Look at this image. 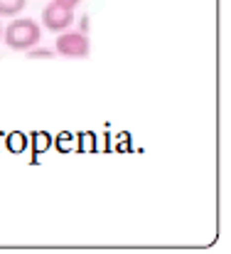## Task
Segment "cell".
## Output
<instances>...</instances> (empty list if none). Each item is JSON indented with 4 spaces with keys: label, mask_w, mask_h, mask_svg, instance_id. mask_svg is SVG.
Returning a JSON list of instances; mask_svg holds the SVG:
<instances>
[{
    "label": "cell",
    "mask_w": 231,
    "mask_h": 254,
    "mask_svg": "<svg viewBox=\"0 0 231 254\" xmlns=\"http://www.w3.org/2000/svg\"><path fill=\"white\" fill-rule=\"evenodd\" d=\"M2 40L15 52H27L42 42V25L32 17H12L7 27L2 30Z\"/></svg>",
    "instance_id": "6da1fadb"
},
{
    "label": "cell",
    "mask_w": 231,
    "mask_h": 254,
    "mask_svg": "<svg viewBox=\"0 0 231 254\" xmlns=\"http://www.w3.org/2000/svg\"><path fill=\"white\" fill-rule=\"evenodd\" d=\"M91 52V42L86 37V32H79V30H64L57 35V42H54V55H62L67 60H84L89 57Z\"/></svg>",
    "instance_id": "7a4b0ae2"
},
{
    "label": "cell",
    "mask_w": 231,
    "mask_h": 254,
    "mask_svg": "<svg viewBox=\"0 0 231 254\" xmlns=\"http://www.w3.org/2000/svg\"><path fill=\"white\" fill-rule=\"evenodd\" d=\"M77 22V15H74V10L72 7H64V5H59V2H49V5H45V10H42V25L49 30V32H64V30H69L72 25Z\"/></svg>",
    "instance_id": "3957f363"
},
{
    "label": "cell",
    "mask_w": 231,
    "mask_h": 254,
    "mask_svg": "<svg viewBox=\"0 0 231 254\" xmlns=\"http://www.w3.org/2000/svg\"><path fill=\"white\" fill-rule=\"evenodd\" d=\"M25 5L27 0H0V17H17Z\"/></svg>",
    "instance_id": "277c9868"
},
{
    "label": "cell",
    "mask_w": 231,
    "mask_h": 254,
    "mask_svg": "<svg viewBox=\"0 0 231 254\" xmlns=\"http://www.w3.org/2000/svg\"><path fill=\"white\" fill-rule=\"evenodd\" d=\"M27 55L32 57V60H49V57H54V50H47V47H32V50H27Z\"/></svg>",
    "instance_id": "5b68a950"
},
{
    "label": "cell",
    "mask_w": 231,
    "mask_h": 254,
    "mask_svg": "<svg viewBox=\"0 0 231 254\" xmlns=\"http://www.w3.org/2000/svg\"><path fill=\"white\" fill-rule=\"evenodd\" d=\"M54 2H59L64 7H72V10H77L79 5H81V0H54Z\"/></svg>",
    "instance_id": "8992f818"
},
{
    "label": "cell",
    "mask_w": 231,
    "mask_h": 254,
    "mask_svg": "<svg viewBox=\"0 0 231 254\" xmlns=\"http://www.w3.org/2000/svg\"><path fill=\"white\" fill-rule=\"evenodd\" d=\"M79 27H81L79 32H86V30H89V17H81V20H79Z\"/></svg>",
    "instance_id": "52a82bcc"
},
{
    "label": "cell",
    "mask_w": 231,
    "mask_h": 254,
    "mask_svg": "<svg viewBox=\"0 0 231 254\" xmlns=\"http://www.w3.org/2000/svg\"><path fill=\"white\" fill-rule=\"evenodd\" d=\"M0 37H2V25H0Z\"/></svg>",
    "instance_id": "ba28073f"
}]
</instances>
